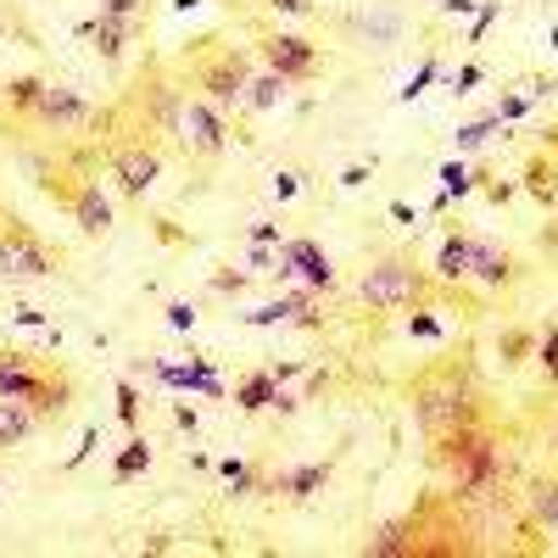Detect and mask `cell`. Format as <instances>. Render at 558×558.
<instances>
[{
    "instance_id": "obj_1",
    "label": "cell",
    "mask_w": 558,
    "mask_h": 558,
    "mask_svg": "<svg viewBox=\"0 0 558 558\" xmlns=\"http://www.w3.org/2000/svg\"><path fill=\"white\" fill-rule=\"evenodd\" d=\"M430 463L447 475L452 497H492L502 486V447H497V436L481 425V418H470V425L436 436Z\"/></svg>"
},
{
    "instance_id": "obj_2",
    "label": "cell",
    "mask_w": 558,
    "mask_h": 558,
    "mask_svg": "<svg viewBox=\"0 0 558 558\" xmlns=\"http://www.w3.org/2000/svg\"><path fill=\"white\" fill-rule=\"evenodd\" d=\"M408 397H413V418H418V430H425L430 441L475 418V386H470V368H463L458 357H452V363L425 368V375H418V380L408 386Z\"/></svg>"
},
{
    "instance_id": "obj_3",
    "label": "cell",
    "mask_w": 558,
    "mask_h": 558,
    "mask_svg": "<svg viewBox=\"0 0 558 558\" xmlns=\"http://www.w3.org/2000/svg\"><path fill=\"white\" fill-rule=\"evenodd\" d=\"M425 296H430V274L418 268L413 252H391L357 279V302H368L375 313H402V307H418Z\"/></svg>"
},
{
    "instance_id": "obj_4",
    "label": "cell",
    "mask_w": 558,
    "mask_h": 558,
    "mask_svg": "<svg viewBox=\"0 0 558 558\" xmlns=\"http://www.w3.org/2000/svg\"><path fill=\"white\" fill-rule=\"evenodd\" d=\"M0 397H17V402H28L39 418H51V413L68 408L73 386H68L62 368H45V363H34L28 352H0Z\"/></svg>"
},
{
    "instance_id": "obj_5",
    "label": "cell",
    "mask_w": 558,
    "mask_h": 558,
    "mask_svg": "<svg viewBox=\"0 0 558 558\" xmlns=\"http://www.w3.org/2000/svg\"><path fill=\"white\" fill-rule=\"evenodd\" d=\"M39 191L51 196L57 207H68L84 235H107V229H112V202L101 196V184H96V179L68 173V168H51V173L39 179Z\"/></svg>"
},
{
    "instance_id": "obj_6",
    "label": "cell",
    "mask_w": 558,
    "mask_h": 558,
    "mask_svg": "<svg viewBox=\"0 0 558 558\" xmlns=\"http://www.w3.org/2000/svg\"><path fill=\"white\" fill-rule=\"evenodd\" d=\"M202 101H213L218 112L241 107L246 96V78H252V57L235 51V45H223V51H196V68H191Z\"/></svg>"
},
{
    "instance_id": "obj_7",
    "label": "cell",
    "mask_w": 558,
    "mask_h": 558,
    "mask_svg": "<svg viewBox=\"0 0 558 558\" xmlns=\"http://www.w3.org/2000/svg\"><path fill=\"white\" fill-rule=\"evenodd\" d=\"M179 107H184V96H179V89H173L157 68H151V73H140L134 96H129L134 134H140V140H151V146H157V134H179Z\"/></svg>"
},
{
    "instance_id": "obj_8",
    "label": "cell",
    "mask_w": 558,
    "mask_h": 558,
    "mask_svg": "<svg viewBox=\"0 0 558 558\" xmlns=\"http://www.w3.org/2000/svg\"><path fill=\"white\" fill-rule=\"evenodd\" d=\"M0 274L7 279H45L57 274V257L23 218H0Z\"/></svg>"
},
{
    "instance_id": "obj_9",
    "label": "cell",
    "mask_w": 558,
    "mask_h": 558,
    "mask_svg": "<svg viewBox=\"0 0 558 558\" xmlns=\"http://www.w3.org/2000/svg\"><path fill=\"white\" fill-rule=\"evenodd\" d=\"M107 168L118 179V191L129 202H140L157 184V173H162V151L151 146V140H118V146L107 151Z\"/></svg>"
},
{
    "instance_id": "obj_10",
    "label": "cell",
    "mask_w": 558,
    "mask_h": 558,
    "mask_svg": "<svg viewBox=\"0 0 558 558\" xmlns=\"http://www.w3.org/2000/svg\"><path fill=\"white\" fill-rule=\"evenodd\" d=\"M179 146L191 151V157H218L229 146L223 112L213 101H202V96H184V107H179Z\"/></svg>"
},
{
    "instance_id": "obj_11",
    "label": "cell",
    "mask_w": 558,
    "mask_h": 558,
    "mask_svg": "<svg viewBox=\"0 0 558 558\" xmlns=\"http://www.w3.org/2000/svg\"><path fill=\"white\" fill-rule=\"evenodd\" d=\"M257 57H263V68H274L279 78H318V68H324V57H318V45L313 39H302V34H257Z\"/></svg>"
},
{
    "instance_id": "obj_12",
    "label": "cell",
    "mask_w": 558,
    "mask_h": 558,
    "mask_svg": "<svg viewBox=\"0 0 558 558\" xmlns=\"http://www.w3.org/2000/svg\"><path fill=\"white\" fill-rule=\"evenodd\" d=\"M89 118H96V112L84 107L78 89H68V84H45V89H39V101H34V112H28V129L68 134V129H84Z\"/></svg>"
},
{
    "instance_id": "obj_13",
    "label": "cell",
    "mask_w": 558,
    "mask_h": 558,
    "mask_svg": "<svg viewBox=\"0 0 558 558\" xmlns=\"http://www.w3.org/2000/svg\"><path fill=\"white\" fill-rule=\"evenodd\" d=\"M330 475H336V463L324 458V463H302V470H279L274 481H263V492L286 497V502H307L313 492H324V486H330Z\"/></svg>"
},
{
    "instance_id": "obj_14",
    "label": "cell",
    "mask_w": 558,
    "mask_h": 558,
    "mask_svg": "<svg viewBox=\"0 0 558 558\" xmlns=\"http://www.w3.org/2000/svg\"><path fill=\"white\" fill-rule=\"evenodd\" d=\"M470 279L502 291V286H514V279H520V263H514V252H502V246H492V241L475 235V246H470Z\"/></svg>"
},
{
    "instance_id": "obj_15",
    "label": "cell",
    "mask_w": 558,
    "mask_h": 558,
    "mask_svg": "<svg viewBox=\"0 0 558 558\" xmlns=\"http://www.w3.org/2000/svg\"><path fill=\"white\" fill-rule=\"evenodd\" d=\"M279 268H296L313 291H330V286H336V268H330V257H324L313 241H279Z\"/></svg>"
},
{
    "instance_id": "obj_16",
    "label": "cell",
    "mask_w": 558,
    "mask_h": 558,
    "mask_svg": "<svg viewBox=\"0 0 558 558\" xmlns=\"http://www.w3.org/2000/svg\"><path fill=\"white\" fill-rule=\"evenodd\" d=\"M78 34L96 45L107 62H118V57H123V45L134 39V17H107V12H101L96 23H78Z\"/></svg>"
},
{
    "instance_id": "obj_17",
    "label": "cell",
    "mask_w": 558,
    "mask_h": 558,
    "mask_svg": "<svg viewBox=\"0 0 558 558\" xmlns=\"http://www.w3.org/2000/svg\"><path fill=\"white\" fill-rule=\"evenodd\" d=\"M470 246H475V235H463V229H452V235L441 241L436 268H430L441 286H463V279H470Z\"/></svg>"
},
{
    "instance_id": "obj_18",
    "label": "cell",
    "mask_w": 558,
    "mask_h": 558,
    "mask_svg": "<svg viewBox=\"0 0 558 558\" xmlns=\"http://www.w3.org/2000/svg\"><path fill=\"white\" fill-rule=\"evenodd\" d=\"M525 196H531L536 207H558V162H553L547 151H536V157L525 162Z\"/></svg>"
},
{
    "instance_id": "obj_19",
    "label": "cell",
    "mask_w": 558,
    "mask_h": 558,
    "mask_svg": "<svg viewBox=\"0 0 558 558\" xmlns=\"http://www.w3.org/2000/svg\"><path fill=\"white\" fill-rule=\"evenodd\" d=\"M34 425H39V413H34L28 402H17V397H0V452L17 447V441H23Z\"/></svg>"
},
{
    "instance_id": "obj_20",
    "label": "cell",
    "mask_w": 558,
    "mask_h": 558,
    "mask_svg": "<svg viewBox=\"0 0 558 558\" xmlns=\"http://www.w3.org/2000/svg\"><path fill=\"white\" fill-rule=\"evenodd\" d=\"M286 84H291V78H279L274 68H268V73H252V78H246L241 107H246V112H274L279 101H286Z\"/></svg>"
},
{
    "instance_id": "obj_21",
    "label": "cell",
    "mask_w": 558,
    "mask_h": 558,
    "mask_svg": "<svg viewBox=\"0 0 558 558\" xmlns=\"http://www.w3.org/2000/svg\"><path fill=\"white\" fill-rule=\"evenodd\" d=\"M39 89H45V78H34V73L0 84V107L12 112V123H28V112H34V101H39Z\"/></svg>"
},
{
    "instance_id": "obj_22",
    "label": "cell",
    "mask_w": 558,
    "mask_h": 558,
    "mask_svg": "<svg viewBox=\"0 0 558 558\" xmlns=\"http://www.w3.org/2000/svg\"><path fill=\"white\" fill-rule=\"evenodd\" d=\"M525 508H531V525H542V531H558V481H531V492H525Z\"/></svg>"
},
{
    "instance_id": "obj_23",
    "label": "cell",
    "mask_w": 558,
    "mask_h": 558,
    "mask_svg": "<svg viewBox=\"0 0 558 558\" xmlns=\"http://www.w3.org/2000/svg\"><path fill=\"white\" fill-rule=\"evenodd\" d=\"M274 397H279L274 368H257V375H246V380L235 386V402H241L246 413H257V408H274Z\"/></svg>"
},
{
    "instance_id": "obj_24",
    "label": "cell",
    "mask_w": 558,
    "mask_h": 558,
    "mask_svg": "<svg viewBox=\"0 0 558 558\" xmlns=\"http://www.w3.org/2000/svg\"><path fill=\"white\" fill-rule=\"evenodd\" d=\"M146 470H151V447H146V436H134V441L118 452V463H112V481L129 486L134 475H146Z\"/></svg>"
},
{
    "instance_id": "obj_25",
    "label": "cell",
    "mask_w": 558,
    "mask_h": 558,
    "mask_svg": "<svg viewBox=\"0 0 558 558\" xmlns=\"http://www.w3.org/2000/svg\"><path fill=\"white\" fill-rule=\"evenodd\" d=\"M536 363H542V375H547V386L558 380V324H547V330L536 336Z\"/></svg>"
},
{
    "instance_id": "obj_26",
    "label": "cell",
    "mask_w": 558,
    "mask_h": 558,
    "mask_svg": "<svg viewBox=\"0 0 558 558\" xmlns=\"http://www.w3.org/2000/svg\"><path fill=\"white\" fill-rule=\"evenodd\" d=\"M497 123H502L497 112H492V118H481V123H463V129L452 134V140H458V151H475V146H486V140H492V129H497Z\"/></svg>"
},
{
    "instance_id": "obj_27",
    "label": "cell",
    "mask_w": 558,
    "mask_h": 558,
    "mask_svg": "<svg viewBox=\"0 0 558 558\" xmlns=\"http://www.w3.org/2000/svg\"><path fill=\"white\" fill-rule=\"evenodd\" d=\"M531 347H536V336H531V330H508V336L497 341L502 363H525V357H531Z\"/></svg>"
},
{
    "instance_id": "obj_28",
    "label": "cell",
    "mask_w": 558,
    "mask_h": 558,
    "mask_svg": "<svg viewBox=\"0 0 558 558\" xmlns=\"http://www.w3.org/2000/svg\"><path fill=\"white\" fill-rule=\"evenodd\" d=\"M118 418L129 430H140V386L134 380H118Z\"/></svg>"
},
{
    "instance_id": "obj_29",
    "label": "cell",
    "mask_w": 558,
    "mask_h": 558,
    "mask_svg": "<svg viewBox=\"0 0 558 558\" xmlns=\"http://www.w3.org/2000/svg\"><path fill=\"white\" fill-rule=\"evenodd\" d=\"M441 184H447V196H470L475 191V173L463 168V162H447L441 168Z\"/></svg>"
},
{
    "instance_id": "obj_30",
    "label": "cell",
    "mask_w": 558,
    "mask_h": 558,
    "mask_svg": "<svg viewBox=\"0 0 558 558\" xmlns=\"http://www.w3.org/2000/svg\"><path fill=\"white\" fill-rule=\"evenodd\" d=\"M481 78H486V68H481V62H470V68H458V73H452V84H447V89H452V96H470V89H475Z\"/></svg>"
},
{
    "instance_id": "obj_31",
    "label": "cell",
    "mask_w": 558,
    "mask_h": 558,
    "mask_svg": "<svg viewBox=\"0 0 558 558\" xmlns=\"http://www.w3.org/2000/svg\"><path fill=\"white\" fill-rule=\"evenodd\" d=\"M525 107H531L525 89H520V96H502V101H497V118H502V123H508V118H525Z\"/></svg>"
},
{
    "instance_id": "obj_32",
    "label": "cell",
    "mask_w": 558,
    "mask_h": 558,
    "mask_svg": "<svg viewBox=\"0 0 558 558\" xmlns=\"http://www.w3.org/2000/svg\"><path fill=\"white\" fill-rule=\"evenodd\" d=\"M430 78H436V57H430V62H425V68H418V73H413V78H408V89H402V101H413V96H418V89H425V84H430Z\"/></svg>"
},
{
    "instance_id": "obj_33",
    "label": "cell",
    "mask_w": 558,
    "mask_h": 558,
    "mask_svg": "<svg viewBox=\"0 0 558 558\" xmlns=\"http://www.w3.org/2000/svg\"><path fill=\"white\" fill-rule=\"evenodd\" d=\"M279 17H313V0H268Z\"/></svg>"
},
{
    "instance_id": "obj_34",
    "label": "cell",
    "mask_w": 558,
    "mask_h": 558,
    "mask_svg": "<svg viewBox=\"0 0 558 558\" xmlns=\"http://www.w3.org/2000/svg\"><path fill=\"white\" fill-rule=\"evenodd\" d=\"M168 324H173V330H191V324H196V307H191V302H173V307H168Z\"/></svg>"
},
{
    "instance_id": "obj_35",
    "label": "cell",
    "mask_w": 558,
    "mask_h": 558,
    "mask_svg": "<svg viewBox=\"0 0 558 558\" xmlns=\"http://www.w3.org/2000/svg\"><path fill=\"white\" fill-rule=\"evenodd\" d=\"M140 7H146V0H107V7H101V12H107V17H134Z\"/></svg>"
},
{
    "instance_id": "obj_36",
    "label": "cell",
    "mask_w": 558,
    "mask_h": 558,
    "mask_svg": "<svg viewBox=\"0 0 558 558\" xmlns=\"http://www.w3.org/2000/svg\"><path fill=\"white\" fill-rule=\"evenodd\" d=\"M497 23V7H481V17H475V28H470V45H481V34Z\"/></svg>"
},
{
    "instance_id": "obj_37",
    "label": "cell",
    "mask_w": 558,
    "mask_h": 558,
    "mask_svg": "<svg viewBox=\"0 0 558 558\" xmlns=\"http://www.w3.org/2000/svg\"><path fill=\"white\" fill-rule=\"evenodd\" d=\"M213 291H246V274H213Z\"/></svg>"
},
{
    "instance_id": "obj_38",
    "label": "cell",
    "mask_w": 558,
    "mask_h": 558,
    "mask_svg": "<svg viewBox=\"0 0 558 558\" xmlns=\"http://www.w3.org/2000/svg\"><path fill=\"white\" fill-rule=\"evenodd\" d=\"M341 184H347V191H357V184H368V168H363V162H352V168L341 173Z\"/></svg>"
},
{
    "instance_id": "obj_39",
    "label": "cell",
    "mask_w": 558,
    "mask_h": 558,
    "mask_svg": "<svg viewBox=\"0 0 558 558\" xmlns=\"http://www.w3.org/2000/svg\"><path fill=\"white\" fill-rule=\"evenodd\" d=\"M252 241H257V246H268V241H279V223H252Z\"/></svg>"
},
{
    "instance_id": "obj_40",
    "label": "cell",
    "mask_w": 558,
    "mask_h": 558,
    "mask_svg": "<svg viewBox=\"0 0 558 558\" xmlns=\"http://www.w3.org/2000/svg\"><path fill=\"white\" fill-rule=\"evenodd\" d=\"M408 330H413V336H436V318L418 313V318H408Z\"/></svg>"
},
{
    "instance_id": "obj_41",
    "label": "cell",
    "mask_w": 558,
    "mask_h": 558,
    "mask_svg": "<svg viewBox=\"0 0 558 558\" xmlns=\"http://www.w3.org/2000/svg\"><path fill=\"white\" fill-rule=\"evenodd\" d=\"M173 418H179V430L196 436V408H173Z\"/></svg>"
},
{
    "instance_id": "obj_42",
    "label": "cell",
    "mask_w": 558,
    "mask_h": 558,
    "mask_svg": "<svg viewBox=\"0 0 558 558\" xmlns=\"http://www.w3.org/2000/svg\"><path fill=\"white\" fill-rule=\"evenodd\" d=\"M0 39H7V12H0Z\"/></svg>"
},
{
    "instance_id": "obj_43",
    "label": "cell",
    "mask_w": 558,
    "mask_h": 558,
    "mask_svg": "<svg viewBox=\"0 0 558 558\" xmlns=\"http://www.w3.org/2000/svg\"><path fill=\"white\" fill-rule=\"evenodd\" d=\"M553 447H558V425H553Z\"/></svg>"
},
{
    "instance_id": "obj_44",
    "label": "cell",
    "mask_w": 558,
    "mask_h": 558,
    "mask_svg": "<svg viewBox=\"0 0 558 558\" xmlns=\"http://www.w3.org/2000/svg\"><path fill=\"white\" fill-rule=\"evenodd\" d=\"M0 218H7V207H0Z\"/></svg>"
},
{
    "instance_id": "obj_45",
    "label": "cell",
    "mask_w": 558,
    "mask_h": 558,
    "mask_svg": "<svg viewBox=\"0 0 558 558\" xmlns=\"http://www.w3.org/2000/svg\"><path fill=\"white\" fill-rule=\"evenodd\" d=\"M553 386H558V380H553Z\"/></svg>"
}]
</instances>
